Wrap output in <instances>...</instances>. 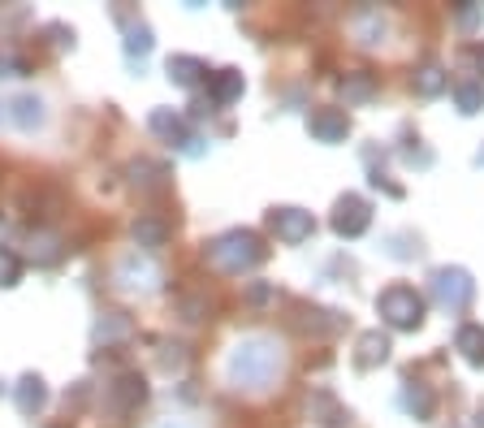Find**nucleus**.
<instances>
[{"instance_id":"nucleus-25","label":"nucleus","mask_w":484,"mask_h":428,"mask_svg":"<svg viewBox=\"0 0 484 428\" xmlns=\"http://www.w3.org/2000/svg\"><path fill=\"white\" fill-rule=\"evenodd\" d=\"M18 281H22V260L9 247H0V286H18Z\"/></svg>"},{"instance_id":"nucleus-23","label":"nucleus","mask_w":484,"mask_h":428,"mask_svg":"<svg viewBox=\"0 0 484 428\" xmlns=\"http://www.w3.org/2000/svg\"><path fill=\"white\" fill-rule=\"evenodd\" d=\"M30 255H35L39 264L61 260V238H56V234H30Z\"/></svg>"},{"instance_id":"nucleus-8","label":"nucleus","mask_w":484,"mask_h":428,"mask_svg":"<svg viewBox=\"0 0 484 428\" xmlns=\"http://www.w3.org/2000/svg\"><path fill=\"white\" fill-rule=\"evenodd\" d=\"M307 130H312L320 143H341L350 134V117L341 108H315L312 117H307Z\"/></svg>"},{"instance_id":"nucleus-11","label":"nucleus","mask_w":484,"mask_h":428,"mask_svg":"<svg viewBox=\"0 0 484 428\" xmlns=\"http://www.w3.org/2000/svg\"><path fill=\"white\" fill-rule=\"evenodd\" d=\"M147 126L156 130L160 139H169V143H177V148H186V143L194 139L191 130H186V122H182V117H177L173 108H156V113L147 117Z\"/></svg>"},{"instance_id":"nucleus-27","label":"nucleus","mask_w":484,"mask_h":428,"mask_svg":"<svg viewBox=\"0 0 484 428\" xmlns=\"http://www.w3.org/2000/svg\"><path fill=\"white\" fill-rule=\"evenodd\" d=\"M272 299H277V290L264 286V281H255V286L246 290V303H255V307H260V303H272Z\"/></svg>"},{"instance_id":"nucleus-22","label":"nucleus","mask_w":484,"mask_h":428,"mask_svg":"<svg viewBox=\"0 0 484 428\" xmlns=\"http://www.w3.org/2000/svg\"><path fill=\"white\" fill-rule=\"evenodd\" d=\"M454 100H459V113H480L484 82H459V87H454Z\"/></svg>"},{"instance_id":"nucleus-9","label":"nucleus","mask_w":484,"mask_h":428,"mask_svg":"<svg viewBox=\"0 0 484 428\" xmlns=\"http://www.w3.org/2000/svg\"><path fill=\"white\" fill-rule=\"evenodd\" d=\"M117 281L130 286V290H151V286L160 281V269H156L151 260H139V252H134L117 264Z\"/></svg>"},{"instance_id":"nucleus-3","label":"nucleus","mask_w":484,"mask_h":428,"mask_svg":"<svg viewBox=\"0 0 484 428\" xmlns=\"http://www.w3.org/2000/svg\"><path fill=\"white\" fill-rule=\"evenodd\" d=\"M376 312L381 321L393 329H419L424 325V299L415 295L411 286H389L385 295L376 299Z\"/></svg>"},{"instance_id":"nucleus-5","label":"nucleus","mask_w":484,"mask_h":428,"mask_svg":"<svg viewBox=\"0 0 484 428\" xmlns=\"http://www.w3.org/2000/svg\"><path fill=\"white\" fill-rule=\"evenodd\" d=\"M268 226H272V234H277L281 243H290V247L307 243L315 234L312 212H303V208H272V212H268Z\"/></svg>"},{"instance_id":"nucleus-2","label":"nucleus","mask_w":484,"mask_h":428,"mask_svg":"<svg viewBox=\"0 0 484 428\" xmlns=\"http://www.w3.org/2000/svg\"><path fill=\"white\" fill-rule=\"evenodd\" d=\"M208 264L220 269V273H246V269H255L260 260H264V243L251 234V229H229V234H220L208 243Z\"/></svg>"},{"instance_id":"nucleus-14","label":"nucleus","mask_w":484,"mask_h":428,"mask_svg":"<svg viewBox=\"0 0 484 428\" xmlns=\"http://www.w3.org/2000/svg\"><path fill=\"white\" fill-rule=\"evenodd\" d=\"M13 398H18V411L35 415L39 407L48 403V385H44L39 377H22V381H18V394H13Z\"/></svg>"},{"instance_id":"nucleus-4","label":"nucleus","mask_w":484,"mask_h":428,"mask_svg":"<svg viewBox=\"0 0 484 428\" xmlns=\"http://www.w3.org/2000/svg\"><path fill=\"white\" fill-rule=\"evenodd\" d=\"M428 286H433L436 307H445V312H462L467 303L476 299V281H471V273H462V269H436Z\"/></svg>"},{"instance_id":"nucleus-17","label":"nucleus","mask_w":484,"mask_h":428,"mask_svg":"<svg viewBox=\"0 0 484 428\" xmlns=\"http://www.w3.org/2000/svg\"><path fill=\"white\" fill-rule=\"evenodd\" d=\"M203 74H208V65L199 56H169V78L177 87H194Z\"/></svg>"},{"instance_id":"nucleus-12","label":"nucleus","mask_w":484,"mask_h":428,"mask_svg":"<svg viewBox=\"0 0 484 428\" xmlns=\"http://www.w3.org/2000/svg\"><path fill=\"white\" fill-rule=\"evenodd\" d=\"M134 243H139V247H165V243H169V221L156 217V212H143V217L134 221Z\"/></svg>"},{"instance_id":"nucleus-1","label":"nucleus","mask_w":484,"mask_h":428,"mask_svg":"<svg viewBox=\"0 0 484 428\" xmlns=\"http://www.w3.org/2000/svg\"><path fill=\"white\" fill-rule=\"evenodd\" d=\"M281 347L277 342H268V338H246L234 347L229 355V381L238 385V389H268L272 381L281 377Z\"/></svg>"},{"instance_id":"nucleus-30","label":"nucleus","mask_w":484,"mask_h":428,"mask_svg":"<svg viewBox=\"0 0 484 428\" xmlns=\"http://www.w3.org/2000/svg\"><path fill=\"white\" fill-rule=\"evenodd\" d=\"M476 61H480V70H484V44H480V48H476Z\"/></svg>"},{"instance_id":"nucleus-28","label":"nucleus","mask_w":484,"mask_h":428,"mask_svg":"<svg viewBox=\"0 0 484 428\" xmlns=\"http://www.w3.org/2000/svg\"><path fill=\"white\" fill-rule=\"evenodd\" d=\"M26 70H30V65H26L22 56H9V52L0 56V74H26Z\"/></svg>"},{"instance_id":"nucleus-21","label":"nucleus","mask_w":484,"mask_h":428,"mask_svg":"<svg viewBox=\"0 0 484 428\" xmlns=\"http://www.w3.org/2000/svg\"><path fill=\"white\" fill-rule=\"evenodd\" d=\"M125 333H130V321L121 312H104V321L96 325V342H117Z\"/></svg>"},{"instance_id":"nucleus-24","label":"nucleus","mask_w":484,"mask_h":428,"mask_svg":"<svg viewBox=\"0 0 484 428\" xmlns=\"http://www.w3.org/2000/svg\"><path fill=\"white\" fill-rule=\"evenodd\" d=\"M125 52H130V56H147V52H151V30H147L143 22L125 26Z\"/></svg>"},{"instance_id":"nucleus-7","label":"nucleus","mask_w":484,"mask_h":428,"mask_svg":"<svg viewBox=\"0 0 484 428\" xmlns=\"http://www.w3.org/2000/svg\"><path fill=\"white\" fill-rule=\"evenodd\" d=\"M367 226H372V208H367V200H359V195L338 200V208H333V234H341V238H359Z\"/></svg>"},{"instance_id":"nucleus-16","label":"nucleus","mask_w":484,"mask_h":428,"mask_svg":"<svg viewBox=\"0 0 484 428\" xmlns=\"http://www.w3.org/2000/svg\"><path fill=\"white\" fill-rule=\"evenodd\" d=\"M9 117H13V126L35 130L44 122V104H39V96H18V100L9 104Z\"/></svg>"},{"instance_id":"nucleus-19","label":"nucleus","mask_w":484,"mask_h":428,"mask_svg":"<svg viewBox=\"0 0 484 428\" xmlns=\"http://www.w3.org/2000/svg\"><path fill=\"white\" fill-rule=\"evenodd\" d=\"M445 87H450V74H445L441 65L428 61V65H419V70H415V91H419V96H441Z\"/></svg>"},{"instance_id":"nucleus-29","label":"nucleus","mask_w":484,"mask_h":428,"mask_svg":"<svg viewBox=\"0 0 484 428\" xmlns=\"http://www.w3.org/2000/svg\"><path fill=\"white\" fill-rule=\"evenodd\" d=\"M459 22L462 26H476V22H480V9H476V4H462V9H459Z\"/></svg>"},{"instance_id":"nucleus-20","label":"nucleus","mask_w":484,"mask_h":428,"mask_svg":"<svg viewBox=\"0 0 484 428\" xmlns=\"http://www.w3.org/2000/svg\"><path fill=\"white\" fill-rule=\"evenodd\" d=\"M341 96H346V104H363V100H372L376 96V78L372 74H346L341 78Z\"/></svg>"},{"instance_id":"nucleus-10","label":"nucleus","mask_w":484,"mask_h":428,"mask_svg":"<svg viewBox=\"0 0 484 428\" xmlns=\"http://www.w3.org/2000/svg\"><path fill=\"white\" fill-rule=\"evenodd\" d=\"M389 359V338L381 333V329H367L359 338V347H355V368H376V364H385Z\"/></svg>"},{"instance_id":"nucleus-15","label":"nucleus","mask_w":484,"mask_h":428,"mask_svg":"<svg viewBox=\"0 0 484 428\" xmlns=\"http://www.w3.org/2000/svg\"><path fill=\"white\" fill-rule=\"evenodd\" d=\"M454 347L462 351L467 364H476V368H480V364H484V325H462L459 333H454Z\"/></svg>"},{"instance_id":"nucleus-6","label":"nucleus","mask_w":484,"mask_h":428,"mask_svg":"<svg viewBox=\"0 0 484 428\" xmlns=\"http://www.w3.org/2000/svg\"><path fill=\"white\" fill-rule=\"evenodd\" d=\"M143 398H147V381L139 377V372H121V377L104 389V403H108L113 415H130V411H139Z\"/></svg>"},{"instance_id":"nucleus-26","label":"nucleus","mask_w":484,"mask_h":428,"mask_svg":"<svg viewBox=\"0 0 484 428\" xmlns=\"http://www.w3.org/2000/svg\"><path fill=\"white\" fill-rule=\"evenodd\" d=\"M130 174H134V182H139V186H160V182H165V165H151V160H139V165H134Z\"/></svg>"},{"instance_id":"nucleus-13","label":"nucleus","mask_w":484,"mask_h":428,"mask_svg":"<svg viewBox=\"0 0 484 428\" xmlns=\"http://www.w3.org/2000/svg\"><path fill=\"white\" fill-rule=\"evenodd\" d=\"M238 96H242V74L238 70H217V74H212V87H208V100L225 108V104H234Z\"/></svg>"},{"instance_id":"nucleus-18","label":"nucleus","mask_w":484,"mask_h":428,"mask_svg":"<svg viewBox=\"0 0 484 428\" xmlns=\"http://www.w3.org/2000/svg\"><path fill=\"white\" fill-rule=\"evenodd\" d=\"M402 407L411 411L415 420H433L436 398H433V389H428V385H407V389H402Z\"/></svg>"}]
</instances>
